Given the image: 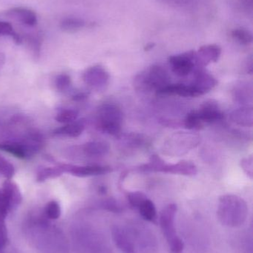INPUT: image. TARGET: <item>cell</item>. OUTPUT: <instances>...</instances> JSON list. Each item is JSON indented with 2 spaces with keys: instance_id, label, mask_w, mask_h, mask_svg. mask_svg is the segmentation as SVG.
Here are the masks:
<instances>
[{
  "instance_id": "1",
  "label": "cell",
  "mask_w": 253,
  "mask_h": 253,
  "mask_svg": "<svg viewBox=\"0 0 253 253\" xmlns=\"http://www.w3.org/2000/svg\"><path fill=\"white\" fill-rule=\"evenodd\" d=\"M25 233L31 245L42 253H68L65 235L46 216L34 215L25 224Z\"/></svg>"
},
{
  "instance_id": "2",
  "label": "cell",
  "mask_w": 253,
  "mask_h": 253,
  "mask_svg": "<svg viewBox=\"0 0 253 253\" xmlns=\"http://www.w3.org/2000/svg\"><path fill=\"white\" fill-rule=\"evenodd\" d=\"M217 215L223 225L239 227L248 218V205L242 198L236 195H224L220 197Z\"/></svg>"
},
{
  "instance_id": "3",
  "label": "cell",
  "mask_w": 253,
  "mask_h": 253,
  "mask_svg": "<svg viewBox=\"0 0 253 253\" xmlns=\"http://www.w3.org/2000/svg\"><path fill=\"white\" fill-rule=\"evenodd\" d=\"M170 84V77L160 65H154L140 73L134 80L135 89L141 91H157Z\"/></svg>"
},
{
  "instance_id": "4",
  "label": "cell",
  "mask_w": 253,
  "mask_h": 253,
  "mask_svg": "<svg viewBox=\"0 0 253 253\" xmlns=\"http://www.w3.org/2000/svg\"><path fill=\"white\" fill-rule=\"evenodd\" d=\"M123 120L121 110L114 104H103L98 109V126L109 135L120 136Z\"/></svg>"
},
{
  "instance_id": "5",
  "label": "cell",
  "mask_w": 253,
  "mask_h": 253,
  "mask_svg": "<svg viewBox=\"0 0 253 253\" xmlns=\"http://www.w3.org/2000/svg\"><path fill=\"white\" fill-rule=\"evenodd\" d=\"M169 63L172 71L178 77L188 76L196 66V51L186 52L181 54L174 55L169 58Z\"/></svg>"
},
{
  "instance_id": "6",
  "label": "cell",
  "mask_w": 253,
  "mask_h": 253,
  "mask_svg": "<svg viewBox=\"0 0 253 253\" xmlns=\"http://www.w3.org/2000/svg\"><path fill=\"white\" fill-rule=\"evenodd\" d=\"M217 84L218 81L212 74L200 68L195 74L193 83L189 85L193 93V97H198L209 93Z\"/></svg>"
},
{
  "instance_id": "7",
  "label": "cell",
  "mask_w": 253,
  "mask_h": 253,
  "mask_svg": "<svg viewBox=\"0 0 253 253\" xmlns=\"http://www.w3.org/2000/svg\"><path fill=\"white\" fill-rule=\"evenodd\" d=\"M109 80V74L101 65L91 67L83 74V81L85 83L97 90L105 88L108 85Z\"/></svg>"
},
{
  "instance_id": "8",
  "label": "cell",
  "mask_w": 253,
  "mask_h": 253,
  "mask_svg": "<svg viewBox=\"0 0 253 253\" xmlns=\"http://www.w3.org/2000/svg\"><path fill=\"white\" fill-rule=\"evenodd\" d=\"M59 166L63 169L65 172H68L71 175L80 177V178L105 175L112 171V169L110 167L102 166V165L80 166V165H60Z\"/></svg>"
},
{
  "instance_id": "9",
  "label": "cell",
  "mask_w": 253,
  "mask_h": 253,
  "mask_svg": "<svg viewBox=\"0 0 253 253\" xmlns=\"http://www.w3.org/2000/svg\"><path fill=\"white\" fill-rule=\"evenodd\" d=\"M177 210L178 208L175 204H170L167 205L160 213V227L168 243L177 237L175 228V218Z\"/></svg>"
},
{
  "instance_id": "10",
  "label": "cell",
  "mask_w": 253,
  "mask_h": 253,
  "mask_svg": "<svg viewBox=\"0 0 253 253\" xmlns=\"http://www.w3.org/2000/svg\"><path fill=\"white\" fill-rule=\"evenodd\" d=\"M199 113V117L202 121L204 123H214L221 121L224 119V114L220 108L218 102L210 100L205 102L201 106Z\"/></svg>"
},
{
  "instance_id": "11",
  "label": "cell",
  "mask_w": 253,
  "mask_h": 253,
  "mask_svg": "<svg viewBox=\"0 0 253 253\" xmlns=\"http://www.w3.org/2000/svg\"><path fill=\"white\" fill-rule=\"evenodd\" d=\"M221 55V48L216 44L202 46L199 51L196 52V64L200 68L216 62Z\"/></svg>"
},
{
  "instance_id": "12",
  "label": "cell",
  "mask_w": 253,
  "mask_h": 253,
  "mask_svg": "<svg viewBox=\"0 0 253 253\" xmlns=\"http://www.w3.org/2000/svg\"><path fill=\"white\" fill-rule=\"evenodd\" d=\"M162 172L174 174V175L193 176L197 174L198 169L196 165L193 162L181 161L176 164H166Z\"/></svg>"
},
{
  "instance_id": "13",
  "label": "cell",
  "mask_w": 253,
  "mask_h": 253,
  "mask_svg": "<svg viewBox=\"0 0 253 253\" xmlns=\"http://www.w3.org/2000/svg\"><path fill=\"white\" fill-rule=\"evenodd\" d=\"M1 191L8 202L10 211L16 209L20 205L22 200V194L19 187L14 182H12L10 180H6L3 183Z\"/></svg>"
},
{
  "instance_id": "14",
  "label": "cell",
  "mask_w": 253,
  "mask_h": 253,
  "mask_svg": "<svg viewBox=\"0 0 253 253\" xmlns=\"http://www.w3.org/2000/svg\"><path fill=\"white\" fill-rule=\"evenodd\" d=\"M112 239L116 246L123 253H137L132 241L124 230L117 226H114L111 230Z\"/></svg>"
},
{
  "instance_id": "15",
  "label": "cell",
  "mask_w": 253,
  "mask_h": 253,
  "mask_svg": "<svg viewBox=\"0 0 253 253\" xmlns=\"http://www.w3.org/2000/svg\"><path fill=\"white\" fill-rule=\"evenodd\" d=\"M6 15L28 26H34L37 23V15L30 9L14 7L7 10Z\"/></svg>"
},
{
  "instance_id": "16",
  "label": "cell",
  "mask_w": 253,
  "mask_h": 253,
  "mask_svg": "<svg viewBox=\"0 0 253 253\" xmlns=\"http://www.w3.org/2000/svg\"><path fill=\"white\" fill-rule=\"evenodd\" d=\"M10 212V206L0 190V245L2 248L5 246L7 242V230L6 226V218L7 214Z\"/></svg>"
},
{
  "instance_id": "17",
  "label": "cell",
  "mask_w": 253,
  "mask_h": 253,
  "mask_svg": "<svg viewBox=\"0 0 253 253\" xmlns=\"http://www.w3.org/2000/svg\"><path fill=\"white\" fill-rule=\"evenodd\" d=\"M230 120L239 126L252 127L253 110L252 107L245 106L235 110L230 115Z\"/></svg>"
},
{
  "instance_id": "18",
  "label": "cell",
  "mask_w": 253,
  "mask_h": 253,
  "mask_svg": "<svg viewBox=\"0 0 253 253\" xmlns=\"http://www.w3.org/2000/svg\"><path fill=\"white\" fill-rule=\"evenodd\" d=\"M83 151L88 157H102L110 151V146L104 141H90L83 146Z\"/></svg>"
},
{
  "instance_id": "19",
  "label": "cell",
  "mask_w": 253,
  "mask_h": 253,
  "mask_svg": "<svg viewBox=\"0 0 253 253\" xmlns=\"http://www.w3.org/2000/svg\"><path fill=\"white\" fill-rule=\"evenodd\" d=\"M85 125L83 122H74L55 129L53 130V135L77 138L83 133Z\"/></svg>"
},
{
  "instance_id": "20",
  "label": "cell",
  "mask_w": 253,
  "mask_h": 253,
  "mask_svg": "<svg viewBox=\"0 0 253 253\" xmlns=\"http://www.w3.org/2000/svg\"><path fill=\"white\" fill-rule=\"evenodd\" d=\"M166 162L157 155H153L150 158L149 163L144 164L137 168V170L141 172H162Z\"/></svg>"
},
{
  "instance_id": "21",
  "label": "cell",
  "mask_w": 253,
  "mask_h": 253,
  "mask_svg": "<svg viewBox=\"0 0 253 253\" xmlns=\"http://www.w3.org/2000/svg\"><path fill=\"white\" fill-rule=\"evenodd\" d=\"M0 150L7 152L19 159H27L28 157L26 149L22 142H10L7 141L0 144Z\"/></svg>"
},
{
  "instance_id": "22",
  "label": "cell",
  "mask_w": 253,
  "mask_h": 253,
  "mask_svg": "<svg viewBox=\"0 0 253 253\" xmlns=\"http://www.w3.org/2000/svg\"><path fill=\"white\" fill-rule=\"evenodd\" d=\"M141 216L150 222H155L157 219V211L154 203L150 199H147L141 206L138 208Z\"/></svg>"
},
{
  "instance_id": "23",
  "label": "cell",
  "mask_w": 253,
  "mask_h": 253,
  "mask_svg": "<svg viewBox=\"0 0 253 253\" xmlns=\"http://www.w3.org/2000/svg\"><path fill=\"white\" fill-rule=\"evenodd\" d=\"M86 26V22L80 18L68 17L60 22V29L65 32H75Z\"/></svg>"
},
{
  "instance_id": "24",
  "label": "cell",
  "mask_w": 253,
  "mask_h": 253,
  "mask_svg": "<svg viewBox=\"0 0 253 253\" xmlns=\"http://www.w3.org/2000/svg\"><path fill=\"white\" fill-rule=\"evenodd\" d=\"M233 98L236 102L240 104L248 103L252 101V89L247 84H239V87H235L233 90Z\"/></svg>"
},
{
  "instance_id": "25",
  "label": "cell",
  "mask_w": 253,
  "mask_h": 253,
  "mask_svg": "<svg viewBox=\"0 0 253 253\" xmlns=\"http://www.w3.org/2000/svg\"><path fill=\"white\" fill-rule=\"evenodd\" d=\"M65 172L60 166L56 168H46L40 169L37 174V181L43 182L51 178H57Z\"/></svg>"
},
{
  "instance_id": "26",
  "label": "cell",
  "mask_w": 253,
  "mask_h": 253,
  "mask_svg": "<svg viewBox=\"0 0 253 253\" xmlns=\"http://www.w3.org/2000/svg\"><path fill=\"white\" fill-rule=\"evenodd\" d=\"M184 126L187 129L199 130L203 127L204 124L199 117L198 111H192L186 117Z\"/></svg>"
},
{
  "instance_id": "27",
  "label": "cell",
  "mask_w": 253,
  "mask_h": 253,
  "mask_svg": "<svg viewBox=\"0 0 253 253\" xmlns=\"http://www.w3.org/2000/svg\"><path fill=\"white\" fill-rule=\"evenodd\" d=\"M232 37L239 44L249 45L253 42L252 33L245 28H236L231 33Z\"/></svg>"
},
{
  "instance_id": "28",
  "label": "cell",
  "mask_w": 253,
  "mask_h": 253,
  "mask_svg": "<svg viewBox=\"0 0 253 253\" xmlns=\"http://www.w3.org/2000/svg\"><path fill=\"white\" fill-rule=\"evenodd\" d=\"M44 215L49 220H56L60 217L61 208L56 201H51L45 207Z\"/></svg>"
},
{
  "instance_id": "29",
  "label": "cell",
  "mask_w": 253,
  "mask_h": 253,
  "mask_svg": "<svg viewBox=\"0 0 253 253\" xmlns=\"http://www.w3.org/2000/svg\"><path fill=\"white\" fill-rule=\"evenodd\" d=\"M0 36L10 37L18 44L22 42V37L14 31L13 26L9 22L4 21H0Z\"/></svg>"
},
{
  "instance_id": "30",
  "label": "cell",
  "mask_w": 253,
  "mask_h": 253,
  "mask_svg": "<svg viewBox=\"0 0 253 253\" xmlns=\"http://www.w3.org/2000/svg\"><path fill=\"white\" fill-rule=\"evenodd\" d=\"M78 117V112L75 110H62L60 112L58 113L56 115V122L59 123H74Z\"/></svg>"
},
{
  "instance_id": "31",
  "label": "cell",
  "mask_w": 253,
  "mask_h": 253,
  "mask_svg": "<svg viewBox=\"0 0 253 253\" xmlns=\"http://www.w3.org/2000/svg\"><path fill=\"white\" fill-rule=\"evenodd\" d=\"M126 198L129 205L133 208L138 209L141 204L147 199V196L142 192H128L126 193Z\"/></svg>"
},
{
  "instance_id": "32",
  "label": "cell",
  "mask_w": 253,
  "mask_h": 253,
  "mask_svg": "<svg viewBox=\"0 0 253 253\" xmlns=\"http://www.w3.org/2000/svg\"><path fill=\"white\" fill-rule=\"evenodd\" d=\"M15 173L13 165L0 155V174L6 179L10 180Z\"/></svg>"
},
{
  "instance_id": "33",
  "label": "cell",
  "mask_w": 253,
  "mask_h": 253,
  "mask_svg": "<svg viewBox=\"0 0 253 253\" xmlns=\"http://www.w3.org/2000/svg\"><path fill=\"white\" fill-rule=\"evenodd\" d=\"M101 208L108 212H114V213H120L123 211L120 204L114 198H108L102 201L101 205Z\"/></svg>"
},
{
  "instance_id": "34",
  "label": "cell",
  "mask_w": 253,
  "mask_h": 253,
  "mask_svg": "<svg viewBox=\"0 0 253 253\" xmlns=\"http://www.w3.org/2000/svg\"><path fill=\"white\" fill-rule=\"evenodd\" d=\"M27 42L36 55L40 53L41 47L42 38L39 34H29L26 36Z\"/></svg>"
},
{
  "instance_id": "35",
  "label": "cell",
  "mask_w": 253,
  "mask_h": 253,
  "mask_svg": "<svg viewBox=\"0 0 253 253\" xmlns=\"http://www.w3.org/2000/svg\"><path fill=\"white\" fill-rule=\"evenodd\" d=\"M55 84H56V87L59 91H66L71 86V78L67 74H60L56 77Z\"/></svg>"
},
{
  "instance_id": "36",
  "label": "cell",
  "mask_w": 253,
  "mask_h": 253,
  "mask_svg": "<svg viewBox=\"0 0 253 253\" xmlns=\"http://www.w3.org/2000/svg\"><path fill=\"white\" fill-rule=\"evenodd\" d=\"M241 168L243 169L244 172L251 179H253V156L245 158L242 159L240 162Z\"/></svg>"
},
{
  "instance_id": "37",
  "label": "cell",
  "mask_w": 253,
  "mask_h": 253,
  "mask_svg": "<svg viewBox=\"0 0 253 253\" xmlns=\"http://www.w3.org/2000/svg\"><path fill=\"white\" fill-rule=\"evenodd\" d=\"M169 245L171 253H182L184 251V242L178 236L169 242Z\"/></svg>"
},
{
  "instance_id": "38",
  "label": "cell",
  "mask_w": 253,
  "mask_h": 253,
  "mask_svg": "<svg viewBox=\"0 0 253 253\" xmlns=\"http://www.w3.org/2000/svg\"><path fill=\"white\" fill-rule=\"evenodd\" d=\"M166 4L176 7H188L192 6L196 2L197 0H161Z\"/></svg>"
},
{
  "instance_id": "39",
  "label": "cell",
  "mask_w": 253,
  "mask_h": 253,
  "mask_svg": "<svg viewBox=\"0 0 253 253\" xmlns=\"http://www.w3.org/2000/svg\"><path fill=\"white\" fill-rule=\"evenodd\" d=\"M241 4H242L243 8L245 10H252L253 7V0H240Z\"/></svg>"
},
{
  "instance_id": "40",
  "label": "cell",
  "mask_w": 253,
  "mask_h": 253,
  "mask_svg": "<svg viewBox=\"0 0 253 253\" xmlns=\"http://www.w3.org/2000/svg\"><path fill=\"white\" fill-rule=\"evenodd\" d=\"M89 97V93H79L76 94L75 96H73V100L76 102H80V101H83Z\"/></svg>"
},
{
  "instance_id": "41",
  "label": "cell",
  "mask_w": 253,
  "mask_h": 253,
  "mask_svg": "<svg viewBox=\"0 0 253 253\" xmlns=\"http://www.w3.org/2000/svg\"><path fill=\"white\" fill-rule=\"evenodd\" d=\"M98 192H99V193H101V194H105V193H107V187L103 185L100 186V187H98Z\"/></svg>"
},
{
  "instance_id": "42",
  "label": "cell",
  "mask_w": 253,
  "mask_h": 253,
  "mask_svg": "<svg viewBox=\"0 0 253 253\" xmlns=\"http://www.w3.org/2000/svg\"><path fill=\"white\" fill-rule=\"evenodd\" d=\"M154 44H148V45L146 47L145 50H150L151 49H152L153 46H154Z\"/></svg>"
},
{
  "instance_id": "43",
  "label": "cell",
  "mask_w": 253,
  "mask_h": 253,
  "mask_svg": "<svg viewBox=\"0 0 253 253\" xmlns=\"http://www.w3.org/2000/svg\"><path fill=\"white\" fill-rule=\"evenodd\" d=\"M2 247L1 246V245H0V253H1V249H2Z\"/></svg>"
}]
</instances>
